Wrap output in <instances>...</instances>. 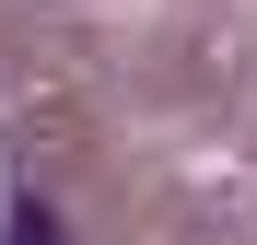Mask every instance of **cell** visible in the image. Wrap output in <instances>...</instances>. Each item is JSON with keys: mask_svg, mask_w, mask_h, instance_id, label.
<instances>
[{"mask_svg": "<svg viewBox=\"0 0 257 245\" xmlns=\"http://www.w3.org/2000/svg\"><path fill=\"white\" fill-rule=\"evenodd\" d=\"M0 245H70V233H59V210L35 187H12V198H0Z\"/></svg>", "mask_w": 257, "mask_h": 245, "instance_id": "6da1fadb", "label": "cell"}]
</instances>
